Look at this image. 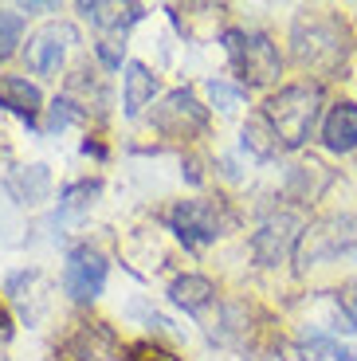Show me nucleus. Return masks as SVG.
Wrapping results in <instances>:
<instances>
[{"instance_id":"nucleus-20","label":"nucleus","mask_w":357,"mask_h":361,"mask_svg":"<svg viewBox=\"0 0 357 361\" xmlns=\"http://www.w3.org/2000/svg\"><path fill=\"white\" fill-rule=\"evenodd\" d=\"M99 180H75V185H67V189L59 192V208L63 212H83V208L95 204V197H99Z\"/></svg>"},{"instance_id":"nucleus-14","label":"nucleus","mask_w":357,"mask_h":361,"mask_svg":"<svg viewBox=\"0 0 357 361\" xmlns=\"http://www.w3.org/2000/svg\"><path fill=\"white\" fill-rule=\"evenodd\" d=\"M169 302L181 307L185 314H200L216 302V283L205 279V275H177L169 283Z\"/></svg>"},{"instance_id":"nucleus-7","label":"nucleus","mask_w":357,"mask_h":361,"mask_svg":"<svg viewBox=\"0 0 357 361\" xmlns=\"http://www.w3.org/2000/svg\"><path fill=\"white\" fill-rule=\"evenodd\" d=\"M150 122L165 137H193V134H205L208 130V110L188 87H177L161 99V106L153 110Z\"/></svg>"},{"instance_id":"nucleus-27","label":"nucleus","mask_w":357,"mask_h":361,"mask_svg":"<svg viewBox=\"0 0 357 361\" xmlns=\"http://www.w3.org/2000/svg\"><path fill=\"white\" fill-rule=\"evenodd\" d=\"M83 154H87V157H99V161H102V157H107V149H102L99 142H90V137H87V142H83Z\"/></svg>"},{"instance_id":"nucleus-25","label":"nucleus","mask_w":357,"mask_h":361,"mask_svg":"<svg viewBox=\"0 0 357 361\" xmlns=\"http://www.w3.org/2000/svg\"><path fill=\"white\" fill-rule=\"evenodd\" d=\"M330 357H334V361H357V345L334 342V345H330Z\"/></svg>"},{"instance_id":"nucleus-15","label":"nucleus","mask_w":357,"mask_h":361,"mask_svg":"<svg viewBox=\"0 0 357 361\" xmlns=\"http://www.w3.org/2000/svg\"><path fill=\"white\" fill-rule=\"evenodd\" d=\"M83 20L99 27H110V32H126L130 24L145 20V4H75Z\"/></svg>"},{"instance_id":"nucleus-8","label":"nucleus","mask_w":357,"mask_h":361,"mask_svg":"<svg viewBox=\"0 0 357 361\" xmlns=\"http://www.w3.org/2000/svg\"><path fill=\"white\" fill-rule=\"evenodd\" d=\"M353 240H357V220L353 216H334V220H322V224L306 228L303 244H298V252H295L298 271L314 267V263H326V259H338Z\"/></svg>"},{"instance_id":"nucleus-16","label":"nucleus","mask_w":357,"mask_h":361,"mask_svg":"<svg viewBox=\"0 0 357 361\" xmlns=\"http://www.w3.org/2000/svg\"><path fill=\"white\" fill-rule=\"evenodd\" d=\"M8 192L20 200V204H40V200H47V192H52V173H47V165L16 169L8 177Z\"/></svg>"},{"instance_id":"nucleus-10","label":"nucleus","mask_w":357,"mask_h":361,"mask_svg":"<svg viewBox=\"0 0 357 361\" xmlns=\"http://www.w3.org/2000/svg\"><path fill=\"white\" fill-rule=\"evenodd\" d=\"M59 357L63 361H126V353L107 326L95 322V326H79V330L63 342Z\"/></svg>"},{"instance_id":"nucleus-5","label":"nucleus","mask_w":357,"mask_h":361,"mask_svg":"<svg viewBox=\"0 0 357 361\" xmlns=\"http://www.w3.org/2000/svg\"><path fill=\"white\" fill-rule=\"evenodd\" d=\"M306 235V220L298 212H275L259 224V232H251V255L259 267H279L298 252Z\"/></svg>"},{"instance_id":"nucleus-1","label":"nucleus","mask_w":357,"mask_h":361,"mask_svg":"<svg viewBox=\"0 0 357 361\" xmlns=\"http://www.w3.org/2000/svg\"><path fill=\"white\" fill-rule=\"evenodd\" d=\"M259 114L267 118V126H271V134H275L279 149H283V154H295L298 145L310 142L314 126H318L322 82H291V87H279L275 94L263 99Z\"/></svg>"},{"instance_id":"nucleus-6","label":"nucleus","mask_w":357,"mask_h":361,"mask_svg":"<svg viewBox=\"0 0 357 361\" xmlns=\"http://www.w3.org/2000/svg\"><path fill=\"white\" fill-rule=\"evenodd\" d=\"M107 275H110L107 255L90 244H79L63 259V295L71 302H95L107 290Z\"/></svg>"},{"instance_id":"nucleus-4","label":"nucleus","mask_w":357,"mask_h":361,"mask_svg":"<svg viewBox=\"0 0 357 361\" xmlns=\"http://www.w3.org/2000/svg\"><path fill=\"white\" fill-rule=\"evenodd\" d=\"M165 224H169V232L177 235L181 244L205 247V244H216L220 235H228V228L236 224V216L220 204V200L193 197V200H177V204L169 208Z\"/></svg>"},{"instance_id":"nucleus-13","label":"nucleus","mask_w":357,"mask_h":361,"mask_svg":"<svg viewBox=\"0 0 357 361\" xmlns=\"http://www.w3.org/2000/svg\"><path fill=\"white\" fill-rule=\"evenodd\" d=\"M0 106L20 114L28 126H36V114L44 110V94L36 82H28L24 75H0Z\"/></svg>"},{"instance_id":"nucleus-9","label":"nucleus","mask_w":357,"mask_h":361,"mask_svg":"<svg viewBox=\"0 0 357 361\" xmlns=\"http://www.w3.org/2000/svg\"><path fill=\"white\" fill-rule=\"evenodd\" d=\"M75 32L67 24H47L40 27L36 36L28 39L24 47V59H28V71H36L40 79H55L63 71V59H67V44H75Z\"/></svg>"},{"instance_id":"nucleus-21","label":"nucleus","mask_w":357,"mask_h":361,"mask_svg":"<svg viewBox=\"0 0 357 361\" xmlns=\"http://www.w3.org/2000/svg\"><path fill=\"white\" fill-rule=\"evenodd\" d=\"M205 90H208V99H212V106H220L224 114H228V110H236L243 102V94H248L240 82H228V79H220V75H216V79H208Z\"/></svg>"},{"instance_id":"nucleus-3","label":"nucleus","mask_w":357,"mask_h":361,"mask_svg":"<svg viewBox=\"0 0 357 361\" xmlns=\"http://www.w3.org/2000/svg\"><path fill=\"white\" fill-rule=\"evenodd\" d=\"M224 51L232 59V75L243 90L271 87V82L283 75V55H279V44L267 32L232 27V32H224Z\"/></svg>"},{"instance_id":"nucleus-12","label":"nucleus","mask_w":357,"mask_h":361,"mask_svg":"<svg viewBox=\"0 0 357 361\" xmlns=\"http://www.w3.org/2000/svg\"><path fill=\"white\" fill-rule=\"evenodd\" d=\"M157 87H161L157 75H153L142 59H130V63L122 67V114L126 118H142V110L153 102Z\"/></svg>"},{"instance_id":"nucleus-2","label":"nucleus","mask_w":357,"mask_h":361,"mask_svg":"<svg viewBox=\"0 0 357 361\" xmlns=\"http://www.w3.org/2000/svg\"><path fill=\"white\" fill-rule=\"evenodd\" d=\"M291 51L306 71L330 79L349 55L346 24L338 16H330L326 8H303L291 24Z\"/></svg>"},{"instance_id":"nucleus-17","label":"nucleus","mask_w":357,"mask_h":361,"mask_svg":"<svg viewBox=\"0 0 357 361\" xmlns=\"http://www.w3.org/2000/svg\"><path fill=\"white\" fill-rule=\"evenodd\" d=\"M330 173L322 169V165H295V169H286V197H295L298 204L306 200H318L330 185Z\"/></svg>"},{"instance_id":"nucleus-18","label":"nucleus","mask_w":357,"mask_h":361,"mask_svg":"<svg viewBox=\"0 0 357 361\" xmlns=\"http://www.w3.org/2000/svg\"><path fill=\"white\" fill-rule=\"evenodd\" d=\"M240 145H243V154L255 157V161H271L275 154H283L279 142H275V134H271V126H267V118L259 114V110H255V114H248V122H243Z\"/></svg>"},{"instance_id":"nucleus-28","label":"nucleus","mask_w":357,"mask_h":361,"mask_svg":"<svg viewBox=\"0 0 357 361\" xmlns=\"http://www.w3.org/2000/svg\"><path fill=\"white\" fill-rule=\"evenodd\" d=\"M55 4H20V12H52Z\"/></svg>"},{"instance_id":"nucleus-26","label":"nucleus","mask_w":357,"mask_h":361,"mask_svg":"<svg viewBox=\"0 0 357 361\" xmlns=\"http://www.w3.org/2000/svg\"><path fill=\"white\" fill-rule=\"evenodd\" d=\"M12 338V314L4 310V302H0V342H8Z\"/></svg>"},{"instance_id":"nucleus-22","label":"nucleus","mask_w":357,"mask_h":361,"mask_svg":"<svg viewBox=\"0 0 357 361\" xmlns=\"http://www.w3.org/2000/svg\"><path fill=\"white\" fill-rule=\"evenodd\" d=\"M83 102H75V99H55L52 106H47V134H59V130H67L71 122H79L83 118Z\"/></svg>"},{"instance_id":"nucleus-24","label":"nucleus","mask_w":357,"mask_h":361,"mask_svg":"<svg viewBox=\"0 0 357 361\" xmlns=\"http://www.w3.org/2000/svg\"><path fill=\"white\" fill-rule=\"evenodd\" d=\"M338 302L346 307V314L357 322V279H353V283H346V287L338 290Z\"/></svg>"},{"instance_id":"nucleus-19","label":"nucleus","mask_w":357,"mask_h":361,"mask_svg":"<svg viewBox=\"0 0 357 361\" xmlns=\"http://www.w3.org/2000/svg\"><path fill=\"white\" fill-rule=\"evenodd\" d=\"M24 39V12L20 8H0V59H8L16 44Z\"/></svg>"},{"instance_id":"nucleus-11","label":"nucleus","mask_w":357,"mask_h":361,"mask_svg":"<svg viewBox=\"0 0 357 361\" xmlns=\"http://www.w3.org/2000/svg\"><path fill=\"white\" fill-rule=\"evenodd\" d=\"M318 142L326 154H353L357 149V102H349V99L330 102V110L322 114Z\"/></svg>"},{"instance_id":"nucleus-23","label":"nucleus","mask_w":357,"mask_h":361,"mask_svg":"<svg viewBox=\"0 0 357 361\" xmlns=\"http://www.w3.org/2000/svg\"><path fill=\"white\" fill-rule=\"evenodd\" d=\"M95 55H99L102 59V67H107V71H122V55H126V47L122 44H114V39H99V44H95Z\"/></svg>"}]
</instances>
